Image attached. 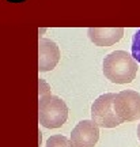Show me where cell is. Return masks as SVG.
Listing matches in <instances>:
<instances>
[{"label":"cell","instance_id":"obj_1","mask_svg":"<svg viewBox=\"0 0 140 147\" xmlns=\"http://www.w3.org/2000/svg\"><path fill=\"white\" fill-rule=\"evenodd\" d=\"M104 75L112 83H131L137 74V63L125 51H116L104 59Z\"/></svg>","mask_w":140,"mask_h":147},{"label":"cell","instance_id":"obj_2","mask_svg":"<svg viewBox=\"0 0 140 147\" xmlns=\"http://www.w3.org/2000/svg\"><path fill=\"white\" fill-rule=\"evenodd\" d=\"M38 119L45 128H60L68 119V108L65 102L52 94L40 95L38 102Z\"/></svg>","mask_w":140,"mask_h":147},{"label":"cell","instance_id":"obj_3","mask_svg":"<svg viewBox=\"0 0 140 147\" xmlns=\"http://www.w3.org/2000/svg\"><path fill=\"white\" fill-rule=\"evenodd\" d=\"M114 93H106L99 95L91 105V120L102 128H116L124 121L116 115L113 108Z\"/></svg>","mask_w":140,"mask_h":147},{"label":"cell","instance_id":"obj_4","mask_svg":"<svg viewBox=\"0 0 140 147\" xmlns=\"http://www.w3.org/2000/svg\"><path fill=\"white\" fill-rule=\"evenodd\" d=\"M113 108L122 121L137 120L140 119V94L135 90H122L116 94Z\"/></svg>","mask_w":140,"mask_h":147},{"label":"cell","instance_id":"obj_5","mask_svg":"<svg viewBox=\"0 0 140 147\" xmlns=\"http://www.w3.org/2000/svg\"><path fill=\"white\" fill-rule=\"evenodd\" d=\"M99 139V127L93 120L78 123L71 132L72 147H94Z\"/></svg>","mask_w":140,"mask_h":147},{"label":"cell","instance_id":"obj_6","mask_svg":"<svg viewBox=\"0 0 140 147\" xmlns=\"http://www.w3.org/2000/svg\"><path fill=\"white\" fill-rule=\"evenodd\" d=\"M60 60V49L57 44L48 38L38 41V69L40 72L52 71Z\"/></svg>","mask_w":140,"mask_h":147},{"label":"cell","instance_id":"obj_7","mask_svg":"<svg viewBox=\"0 0 140 147\" xmlns=\"http://www.w3.org/2000/svg\"><path fill=\"white\" fill-rule=\"evenodd\" d=\"M88 38L98 47H110L118 42L124 36L121 27H90L87 30Z\"/></svg>","mask_w":140,"mask_h":147},{"label":"cell","instance_id":"obj_8","mask_svg":"<svg viewBox=\"0 0 140 147\" xmlns=\"http://www.w3.org/2000/svg\"><path fill=\"white\" fill-rule=\"evenodd\" d=\"M45 147H72L71 140L63 135H53L46 140Z\"/></svg>","mask_w":140,"mask_h":147},{"label":"cell","instance_id":"obj_9","mask_svg":"<svg viewBox=\"0 0 140 147\" xmlns=\"http://www.w3.org/2000/svg\"><path fill=\"white\" fill-rule=\"evenodd\" d=\"M132 57L140 63V29L132 37Z\"/></svg>","mask_w":140,"mask_h":147},{"label":"cell","instance_id":"obj_10","mask_svg":"<svg viewBox=\"0 0 140 147\" xmlns=\"http://www.w3.org/2000/svg\"><path fill=\"white\" fill-rule=\"evenodd\" d=\"M137 138H139V140H140V123H139V125H137Z\"/></svg>","mask_w":140,"mask_h":147}]
</instances>
